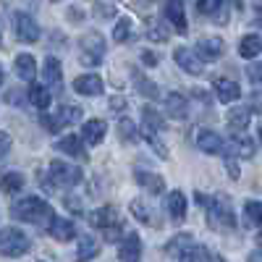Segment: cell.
Returning a JSON list of instances; mask_svg holds the SVG:
<instances>
[{
    "instance_id": "obj_1",
    "label": "cell",
    "mask_w": 262,
    "mask_h": 262,
    "mask_svg": "<svg viewBox=\"0 0 262 262\" xmlns=\"http://www.w3.org/2000/svg\"><path fill=\"white\" fill-rule=\"evenodd\" d=\"M11 212H13V217H18V221L34 223V226H39V228H50L53 221H55L53 207H50L45 200H39V196H24V200L13 202Z\"/></svg>"
},
{
    "instance_id": "obj_2",
    "label": "cell",
    "mask_w": 262,
    "mask_h": 262,
    "mask_svg": "<svg viewBox=\"0 0 262 262\" xmlns=\"http://www.w3.org/2000/svg\"><path fill=\"white\" fill-rule=\"evenodd\" d=\"M207 223L217 231H228L236 226V215H233V205L228 194H215L210 205H207Z\"/></svg>"
},
{
    "instance_id": "obj_3",
    "label": "cell",
    "mask_w": 262,
    "mask_h": 262,
    "mask_svg": "<svg viewBox=\"0 0 262 262\" xmlns=\"http://www.w3.org/2000/svg\"><path fill=\"white\" fill-rule=\"evenodd\" d=\"M32 247L29 236L21 231V228H13V226H6L3 231H0V252H3V257H21L27 254Z\"/></svg>"
},
{
    "instance_id": "obj_4",
    "label": "cell",
    "mask_w": 262,
    "mask_h": 262,
    "mask_svg": "<svg viewBox=\"0 0 262 262\" xmlns=\"http://www.w3.org/2000/svg\"><path fill=\"white\" fill-rule=\"evenodd\" d=\"M76 121H81V107L79 105H60L55 111V116H48V113L39 116V123L45 126L50 134H53V131H60L63 126L76 123Z\"/></svg>"
},
{
    "instance_id": "obj_5",
    "label": "cell",
    "mask_w": 262,
    "mask_h": 262,
    "mask_svg": "<svg viewBox=\"0 0 262 262\" xmlns=\"http://www.w3.org/2000/svg\"><path fill=\"white\" fill-rule=\"evenodd\" d=\"M81 63L84 66H100V60L105 58V39L100 32H86L81 39Z\"/></svg>"
},
{
    "instance_id": "obj_6",
    "label": "cell",
    "mask_w": 262,
    "mask_h": 262,
    "mask_svg": "<svg viewBox=\"0 0 262 262\" xmlns=\"http://www.w3.org/2000/svg\"><path fill=\"white\" fill-rule=\"evenodd\" d=\"M50 179H53V184H55V186L71 189V186L81 184L84 173H81V168H76V165H71V163L53 160V163H50Z\"/></svg>"
},
{
    "instance_id": "obj_7",
    "label": "cell",
    "mask_w": 262,
    "mask_h": 262,
    "mask_svg": "<svg viewBox=\"0 0 262 262\" xmlns=\"http://www.w3.org/2000/svg\"><path fill=\"white\" fill-rule=\"evenodd\" d=\"M13 32L21 42H37L39 39V27H37V21L29 16V13H13Z\"/></svg>"
},
{
    "instance_id": "obj_8",
    "label": "cell",
    "mask_w": 262,
    "mask_h": 262,
    "mask_svg": "<svg viewBox=\"0 0 262 262\" xmlns=\"http://www.w3.org/2000/svg\"><path fill=\"white\" fill-rule=\"evenodd\" d=\"M173 60H176L181 69L191 76H200L205 71V63L202 58L196 55V50H189V48H176V53H173Z\"/></svg>"
},
{
    "instance_id": "obj_9",
    "label": "cell",
    "mask_w": 262,
    "mask_h": 262,
    "mask_svg": "<svg viewBox=\"0 0 262 262\" xmlns=\"http://www.w3.org/2000/svg\"><path fill=\"white\" fill-rule=\"evenodd\" d=\"M196 147H200L205 155H223L226 142L217 137L215 131H210V128H200V131H196Z\"/></svg>"
},
{
    "instance_id": "obj_10",
    "label": "cell",
    "mask_w": 262,
    "mask_h": 262,
    "mask_svg": "<svg viewBox=\"0 0 262 262\" xmlns=\"http://www.w3.org/2000/svg\"><path fill=\"white\" fill-rule=\"evenodd\" d=\"M194 247H196V244H194L191 233H176V236H173L170 242L165 244V254H168V257H176V259L181 262Z\"/></svg>"
},
{
    "instance_id": "obj_11",
    "label": "cell",
    "mask_w": 262,
    "mask_h": 262,
    "mask_svg": "<svg viewBox=\"0 0 262 262\" xmlns=\"http://www.w3.org/2000/svg\"><path fill=\"white\" fill-rule=\"evenodd\" d=\"M165 210H168L170 221L176 223V226H179V223H184V217H186V196H184V191H179V189L168 191Z\"/></svg>"
},
{
    "instance_id": "obj_12",
    "label": "cell",
    "mask_w": 262,
    "mask_h": 262,
    "mask_svg": "<svg viewBox=\"0 0 262 262\" xmlns=\"http://www.w3.org/2000/svg\"><path fill=\"white\" fill-rule=\"evenodd\" d=\"M165 18L168 24L179 34H186V13H184V0H165Z\"/></svg>"
},
{
    "instance_id": "obj_13",
    "label": "cell",
    "mask_w": 262,
    "mask_h": 262,
    "mask_svg": "<svg viewBox=\"0 0 262 262\" xmlns=\"http://www.w3.org/2000/svg\"><path fill=\"white\" fill-rule=\"evenodd\" d=\"M74 90L79 95H84V97H97V95H102L105 84H102V79L97 74H84V76H76Z\"/></svg>"
},
{
    "instance_id": "obj_14",
    "label": "cell",
    "mask_w": 262,
    "mask_h": 262,
    "mask_svg": "<svg viewBox=\"0 0 262 262\" xmlns=\"http://www.w3.org/2000/svg\"><path fill=\"white\" fill-rule=\"evenodd\" d=\"M226 45L221 37H202L200 42H196V55H200L202 60H217L223 55Z\"/></svg>"
},
{
    "instance_id": "obj_15",
    "label": "cell",
    "mask_w": 262,
    "mask_h": 262,
    "mask_svg": "<svg viewBox=\"0 0 262 262\" xmlns=\"http://www.w3.org/2000/svg\"><path fill=\"white\" fill-rule=\"evenodd\" d=\"M90 223L95 226V228H111V226H118L121 223V215H118V210L113 207V205H105V207H97L92 215H90Z\"/></svg>"
},
{
    "instance_id": "obj_16",
    "label": "cell",
    "mask_w": 262,
    "mask_h": 262,
    "mask_svg": "<svg viewBox=\"0 0 262 262\" xmlns=\"http://www.w3.org/2000/svg\"><path fill=\"white\" fill-rule=\"evenodd\" d=\"M165 113L168 118H176V121H184L189 116V100L181 95V92H170L165 97Z\"/></svg>"
},
{
    "instance_id": "obj_17",
    "label": "cell",
    "mask_w": 262,
    "mask_h": 262,
    "mask_svg": "<svg viewBox=\"0 0 262 262\" xmlns=\"http://www.w3.org/2000/svg\"><path fill=\"white\" fill-rule=\"evenodd\" d=\"M118 257L123 259V262H137L139 257H142V238L131 231V233H126V238L121 242V247H118Z\"/></svg>"
},
{
    "instance_id": "obj_18",
    "label": "cell",
    "mask_w": 262,
    "mask_h": 262,
    "mask_svg": "<svg viewBox=\"0 0 262 262\" xmlns=\"http://www.w3.org/2000/svg\"><path fill=\"white\" fill-rule=\"evenodd\" d=\"M215 95L223 105H231V102H236L238 97H242V86H238L236 81H231V79H217L215 81Z\"/></svg>"
},
{
    "instance_id": "obj_19",
    "label": "cell",
    "mask_w": 262,
    "mask_h": 262,
    "mask_svg": "<svg viewBox=\"0 0 262 262\" xmlns=\"http://www.w3.org/2000/svg\"><path fill=\"white\" fill-rule=\"evenodd\" d=\"M226 121H228V126H231L233 131H247V126H249V121H252V107H244V105L231 107Z\"/></svg>"
},
{
    "instance_id": "obj_20",
    "label": "cell",
    "mask_w": 262,
    "mask_h": 262,
    "mask_svg": "<svg viewBox=\"0 0 262 262\" xmlns=\"http://www.w3.org/2000/svg\"><path fill=\"white\" fill-rule=\"evenodd\" d=\"M60 152H66V155H71V158H79V160H86L90 155L84 152V142L79 139V137H74V134H69V137H63V139H58V144H55Z\"/></svg>"
},
{
    "instance_id": "obj_21",
    "label": "cell",
    "mask_w": 262,
    "mask_h": 262,
    "mask_svg": "<svg viewBox=\"0 0 262 262\" xmlns=\"http://www.w3.org/2000/svg\"><path fill=\"white\" fill-rule=\"evenodd\" d=\"M16 76L21 81H34V76H37V60L29 53H21L16 58Z\"/></svg>"
},
{
    "instance_id": "obj_22",
    "label": "cell",
    "mask_w": 262,
    "mask_h": 262,
    "mask_svg": "<svg viewBox=\"0 0 262 262\" xmlns=\"http://www.w3.org/2000/svg\"><path fill=\"white\" fill-rule=\"evenodd\" d=\"M42 76H45L50 90H60L63 86V69L55 58H45V69H42Z\"/></svg>"
},
{
    "instance_id": "obj_23",
    "label": "cell",
    "mask_w": 262,
    "mask_h": 262,
    "mask_svg": "<svg viewBox=\"0 0 262 262\" xmlns=\"http://www.w3.org/2000/svg\"><path fill=\"white\" fill-rule=\"evenodd\" d=\"M231 147L238 152V158H244V160H252L254 158V142H252V137L244 134V131H233Z\"/></svg>"
},
{
    "instance_id": "obj_24",
    "label": "cell",
    "mask_w": 262,
    "mask_h": 262,
    "mask_svg": "<svg viewBox=\"0 0 262 262\" xmlns=\"http://www.w3.org/2000/svg\"><path fill=\"white\" fill-rule=\"evenodd\" d=\"M48 231H50V236L55 238V242H71V238L76 236L74 223H71V221H66V217H55L53 226H50Z\"/></svg>"
},
{
    "instance_id": "obj_25",
    "label": "cell",
    "mask_w": 262,
    "mask_h": 262,
    "mask_svg": "<svg viewBox=\"0 0 262 262\" xmlns=\"http://www.w3.org/2000/svg\"><path fill=\"white\" fill-rule=\"evenodd\" d=\"M105 131H107V126H105V121H100V118H92V121H86L84 123V142L86 144H100L102 139H105Z\"/></svg>"
},
{
    "instance_id": "obj_26",
    "label": "cell",
    "mask_w": 262,
    "mask_h": 262,
    "mask_svg": "<svg viewBox=\"0 0 262 262\" xmlns=\"http://www.w3.org/2000/svg\"><path fill=\"white\" fill-rule=\"evenodd\" d=\"M137 184L147 189V194H160L163 191V179L152 170H137Z\"/></svg>"
},
{
    "instance_id": "obj_27",
    "label": "cell",
    "mask_w": 262,
    "mask_h": 262,
    "mask_svg": "<svg viewBox=\"0 0 262 262\" xmlns=\"http://www.w3.org/2000/svg\"><path fill=\"white\" fill-rule=\"evenodd\" d=\"M134 86H137V92H139L142 97H147V100H158V97H160L158 84L152 81V79H147L144 74H139V71H134Z\"/></svg>"
},
{
    "instance_id": "obj_28",
    "label": "cell",
    "mask_w": 262,
    "mask_h": 262,
    "mask_svg": "<svg viewBox=\"0 0 262 262\" xmlns=\"http://www.w3.org/2000/svg\"><path fill=\"white\" fill-rule=\"evenodd\" d=\"M259 53H262V39H259L257 34L242 37V42H238V55L247 58V60H252V58H257Z\"/></svg>"
},
{
    "instance_id": "obj_29",
    "label": "cell",
    "mask_w": 262,
    "mask_h": 262,
    "mask_svg": "<svg viewBox=\"0 0 262 262\" xmlns=\"http://www.w3.org/2000/svg\"><path fill=\"white\" fill-rule=\"evenodd\" d=\"M29 102L37 107V111L45 113L50 107V90H48V86H39V84H32L29 86Z\"/></svg>"
},
{
    "instance_id": "obj_30",
    "label": "cell",
    "mask_w": 262,
    "mask_h": 262,
    "mask_svg": "<svg viewBox=\"0 0 262 262\" xmlns=\"http://www.w3.org/2000/svg\"><path fill=\"white\" fill-rule=\"evenodd\" d=\"M97 252H100V244L95 242L92 236H81V238H79V249H76V259H79V262H90V259H95Z\"/></svg>"
},
{
    "instance_id": "obj_31",
    "label": "cell",
    "mask_w": 262,
    "mask_h": 262,
    "mask_svg": "<svg viewBox=\"0 0 262 262\" xmlns=\"http://www.w3.org/2000/svg\"><path fill=\"white\" fill-rule=\"evenodd\" d=\"M168 34H170V29L163 24L160 18H149V21H147V37H149L152 42H165Z\"/></svg>"
},
{
    "instance_id": "obj_32",
    "label": "cell",
    "mask_w": 262,
    "mask_h": 262,
    "mask_svg": "<svg viewBox=\"0 0 262 262\" xmlns=\"http://www.w3.org/2000/svg\"><path fill=\"white\" fill-rule=\"evenodd\" d=\"M163 123H165V118L155 111V107H144L142 111V126H147V128H152V131H160L163 128Z\"/></svg>"
},
{
    "instance_id": "obj_33",
    "label": "cell",
    "mask_w": 262,
    "mask_h": 262,
    "mask_svg": "<svg viewBox=\"0 0 262 262\" xmlns=\"http://www.w3.org/2000/svg\"><path fill=\"white\" fill-rule=\"evenodd\" d=\"M21 189H24V176L16 173V170H8L3 176V191L6 194H18Z\"/></svg>"
},
{
    "instance_id": "obj_34",
    "label": "cell",
    "mask_w": 262,
    "mask_h": 262,
    "mask_svg": "<svg viewBox=\"0 0 262 262\" xmlns=\"http://www.w3.org/2000/svg\"><path fill=\"white\" fill-rule=\"evenodd\" d=\"M131 215H137V221L139 223H155V217H152V215H155V212H152V207H147L142 200H134V202H131Z\"/></svg>"
},
{
    "instance_id": "obj_35",
    "label": "cell",
    "mask_w": 262,
    "mask_h": 262,
    "mask_svg": "<svg viewBox=\"0 0 262 262\" xmlns=\"http://www.w3.org/2000/svg\"><path fill=\"white\" fill-rule=\"evenodd\" d=\"M244 221H247V226H262V202L244 205Z\"/></svg>"
},
{
    "instance_id": "obj_36",
    "label": "cell",
    "mask_w": 262,
    "mask_h": 262,
    "mask_svg": "<svg viewBox=\"0 0 262 262\" xmlns=\"http://www.w3.org/2000/svg\"><path fill=\"white\" fill-rule=\"evenodd\" d=\"M131 32H134V21H131L128 16H123V18H118V24L113 29V39L116 42H126L131 37Z\"/></svg>"
},
{
    "instance_id": "obj_37",
    "label": "cell",
    "mask_w": 262,
    "mask_h": 262,
    "mask_svg": "<svg viewBox=\"0 0 262 262\" xmlns=\"http://www.w3.org/2000/svg\"><path fill=\"white\" fill-rule=\"evenodd\" d=\"M118 134H121L123 142H137V139H139L137 126H134V121H131V118H121V121H118Z\"/></svg>"
},
{
    "instance_id": "obj_38",
    "label": "cell",
    "mask_w": 262,
    "mask_h": 262,
    "mask_svg": "<svg viewBox=\"0 0 262 262\" xmlns=\"http://www.w3.org/2000/svg\"><path fill=\"white\" fill-rule=\"evenodd\" d=\"M212 257H215V254H210V249H207V247L196 244V247H194V249L181 259V262H212Z\"/></svg>"
},
{
    "instance_id": "obj_39",
    "label": "cell",
    "mask_w": 262,
    "mask_h": 262,
    "mask_svg": "<svg viewBox=\"0 0 262 262\" xmlns=\"http://www.w3.org/2000/svg\"><path fill=\"white\" fill-rule=\"evenodd\" d=\"M102 236H105V242H111V244L123 242V238H126V226H123V223L111 226V228H105V231H102Z\"/></svg>"
},
{
    "instance_id": "obj_40",
    "label": "cell",
    "mask_w": 262,
    "mask_h": 262,
    "mask_svg": "<svg viewBox=\"0 0 262 262\" xmlns=\"http://www.w3.org/2000/svg\"><path fill=\"white\" fill-rule=\"evenodd\" d=\"M196 8H200V13H210V16H215L217 11L223 8V0H196Z\"/></svg>"
},
{
    "instance_id": "obj_41",
    "label": "cell",
    "mask_w": 262,
    "mask_h": 262,
    "mask_svg": "<svg viewBox=\"0 0 262 262\" xmlns=\"http://www.w3.org/2000/svg\"><path fill=\"white\" fill-rule=\"evenodd\" d=\"M95 16L97 18H113L116 16V8L111 3H95Z\"/></svg>"
},
{
    "instance_id": "obj_42",
    "label": "cell",
    "mask_w": 262,
    "mask_h": 262,
    "mask_svg": "<svg viewBox=\"0 0 262 262\" xmlns=\"http://www.w3.org/2000/svg\"><path fill=\"white\" fill-rule=\"evenodd\" d=\"M126 107H128V102H126L123 97H113V100H111V111H113L116 116H121V118H123V111H126Z\"/></svg>"
},
{
    "instance_id": "obj_43",
    "label": "cell",
    "mask_w": 262,
    "mask_h": 262,
    "mask_svg": "<svg viewBox=\"0 0 262 262\" xmlns=\"http://www.w3.org/2000/svg\"><path fill=\"white\" fill-rule=\"evenodd\" d=\"M247 76H249V81H262V66L252 63L249 69H247Z\"/></svg>"
},
{
    "instance_id": "obj_44",
    "label": "cell",
    "mask_w": 262,
    "mask_h": 262,
    "mask_svg": "<svg viewBox=\"0 0 262 262\" xmlns=\"http://www.w3.org/2000/svg\"><path fill=\"white\" fill-rule=\"evenodd\" d=\"M226 170H228V176H231V179H238V165H236V160L226 158Z\"/></svg>"
},
{
    "instance_id": "obj_45",
    "label": "cell",
    "mask_w": 262,
    "mask_h": 262,
    "mask_svg": "<svg viewBox=\"0 0 262 262\" xmlns=\"http://www.w3.org/2000/svg\"><path fill=\"white\" fill-rule=\"evenodd\" d=\"M142 63H147V66H158V55L155 53H142Z\"/></svg>"
},
{
    "instance_id": "obj_46",
    "label": "cell",
    "mask_w": 262,
    "mask_h": 262,
    "mask_svg": "<svg viewBox=\"0 0 262 262\" xmlns=\"http://www.w3.org/2000/svg\"><path fill=\"white\" fill-rule=\"evenodd\" d=\"M252 102H254V107H257V111L262 113V97H259V95H254V97H252Z\"/></svg>"
},
{
    "instance_id": "obj_47",
    "label": "cell",
    "mask_w": 262,
    "mask_h": 262,
    "mask_svg": "<svg viewBox=\"0 0 262 262\" xmlns=\"http://www.w3.org/2000/svg\"><path fill=\"white\" fill-rule=\"evenodd\" d=\"M8 147H11V137H8V134H3V155L8 152Z\"/></svg>"
},
{
    "instance_id": "obj_48",
    "label": "cell",
    "mask_w": 262,
    "mask_h": 262,
    "mask_svg": "<svg viewBox=\"0 0 262 262\" xmlns=\"http://www.w3.org/2000/svg\"><path fill=\"white\" fill-rule=\"evenodd\" d=\"M257 247H259V249H262V231H259V233H257Z\"/></svg>"
},
{
    "instance_id": "obj_49",
    "label": "cell",
    "mask_w": 262,
    "mask_h": 262,
    "mask_svg": "<svg viewBox=\"0 0 262 262\" xmlns=\"http://www.w3.org/2000/svg\"><path fill=\"white\" fill-rule=\"evenodd\" d=\"M257 134H259V142H262V126H259V128H257Z\"/></svg>"
},
{
    "instance_id": "obj_50",
    "label": "cell",
    "mask_w": 262,
    "mask_h": 262,
    "mask_svg": "<svg viewBox=\"0 0 262 262\" xmlns=\"http://www.w3.org/2000/svg\"><path fill=\"white\" fill-rule=\"evenodd\" d=\"M147 3H155V0H147Z\"/></svg>"
},
{
    "instance_id": "obj_51",
    "label": "cell",
    "mask_w": 262,
    "mask_h": 262,
    "mask_svg": "<svg viewBox=\"0 0 262 262\" xmlns=\"http://www.w3.org/2000/svg\"><path fill=\"white\" fill-rule=\"evenodd\" d=\"M53 3H60V0H53Z\"/></svg>"
}]
</instances>
